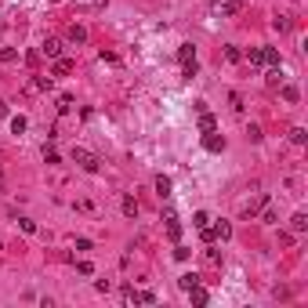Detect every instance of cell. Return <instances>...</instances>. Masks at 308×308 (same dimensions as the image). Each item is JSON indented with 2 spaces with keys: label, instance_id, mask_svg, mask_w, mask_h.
Instances as JSON below:
<instances>
[{
  "label": "cell",
  "instance_id": "obj_1",
  "mask_svg": "<svg viewBox=\"0 0 308 308\" xmlns=\"http://www.w3.org/2000/svg\"><path fill=\"white\" fill-rule=\"evenodd\" d=\"M73 160H77L87 174H98V167H102V163H98V156H95V153H87V149H73Z\"/></svg>",
  "mask_w": 308,
  "mask_h": 308
},
{
  "label": "cell",
  "instance_id": "obj_2",
  "mask_svg": "<svg viewBox=\"0 0 308 308\" xmlns=\"http://www.w3.org/2000/svg\"><path fill=\"white\" fill-rule=\"evenodd\" d=\"M40 54H48V58H62V40H54V36H48V40L40 44Z\"/></svg>",
  "mask_w": 308,
  "mask_h": 308
},
{
  "label": "cell",
  "instance_id": "obj_3",
  "mask_svg": "<svg viewBox=\"0 0 308 308\" xmlns=\"http://www.w3.org/2000/svg\"><path fill=\"white\" fill-rule=\"evenodd\" d=\"M214 11H218V15H236L239 11V0H214Z\"/></svg>",
  "mask_w": 308,
  "mask_h": 308
},
{
  "label": "cell",
  "instance_id": "obj_4",
  "mask_svg": "<svg viewBox=\"0 0 308 308\" xmlns=\"http://www.w3.org/2000/svg\"><path fill=\"white\" fill-rule=\"evenodd\" d=\"M203 149H207V153H221V149H225V138H218V134L210 130V134L203 138Z\"/></svg>",
  "mask_w": 308,
  "mask_h": 308
},
{
  "label": "cell",
  "instance_id": "obj_5",
  "mask_svg": "<svg viewBox=\"0 0 308 308\" xmlns=\"http://www.w3.org/2000/svg\"><path fill=\"white\" fill-rule=\"evenodd\" d=\"M261 65L276 69V65H279V51H276V48H261Z\"/></svg>",
  "mask_w": 308,
  "mask_h": 308
},
{
  "label": "cell",
  "instance_id": "obj_6",
  "mask_svg": "<svg viewBox=\"0 0 308 308\" xmlns=\"http://www.w3.org/2000/svg\"><path fill=\"white\" fill-rule=\"evenodd\" d=\"M65 36H69L73 44H83V40H87V29H83L80 22H73V26H69V33H65Z\"/></svg>",
  "mask_w": 308,
  "mask_h": 308
},
{
  "label": "cell",
  "instance_id": "obj_7",
  "mask_svg": "<svg viewBox=\"0 0 308 308\" xmlns=\"http://www.w3.org/2000/svg\"><path fill=\"white\" fill-rule=\"evenodd\" d=\"M65 73H73V58H54L51 77H65Z\"/></svg>",
  "mask_w": 308,
  "mask_h": 308
},
{
  "label": "cell",
  "instance_id": "obj_8",
  "mask_svg": "<svg viewBox=\"0 0 308 308\" xmlns=\"http://www.w3.org/2000/svg\"><path fill=\"white\" fill-rule=\"evenodd\" d=\"M290 229H294V232H308V214H305V210H297L294 218H290Z\"/></svg>",
  "mask_w": 308,
  "mask_h": 308
},
{
  "label": "cell",
  "instance_id": "obj_9",
  "mask_svg": "<svg viewBox=\"0 0 308 308\" xmlns=\"http://www.w3.org/2000/svg\"><path fill=\"white\" fill-rule=\"evenodd\" d=\"M178 286H181V290H185V294H189V290H192V286H200V276H196V272H185V276L178 279Z\"/></svg>",
  "mask_w": 308,
  "mask_h": 308
},
{
  "label": "cell",
  "instance_id": "obj_10",
  "mask_svg": "<svg viewBox=\"0 0 308 308\" xmlns=\"http://www.w3.org/2000/svg\"><path fill=\"white\" fill-rule=\"evenodd\" d=\"M214 127H218V120H214V116L207 113V109H203V113H200V130H203V134H210Z\"/></svg>",
  "mask_w": 308,
  "mask_h": 308
},
{
  "label": "cell",
  "instance_id": "obj_11",
  "mask_svg": "<svg viewBox=\"0 0 308 308\" xmlns=\"http://www.w3.org/2000/svg\"><path fill=\"white\" fill-rule=\"evenodd\" d=\"M178 62L185 65V62H196V48H192V44H181V48H178Z\"/></svg>",
  "mask_w": 308,
  "mask_h": 308
},
{
  "label": "cell",
  "instance_id": "obj_12",
  "mask_svg": "<svg viewBox=\"0 0 308 308\" xmlns=\"http://www.w3.org/2000/svg\"><path fill=\"white\" fill-rule=\"evenodd\" d=\"M265 203H268V196H257V200H250V203H247V210H243V214H247V218H254V214L265 207Z\"/></svg>",
  "mask_w": 308,
  "mask_h": 308
},
{
  "label": "cell",
  "instance_id": "obj_13",
  "mask_svg": "<svg viewBox=\"0 0 308 308\" xmlns=\"http://www.w3.org/2000/svg\"><path fill=\"white\" fill-rule=\"evenodd\" d=\"M189 297H192V305H207V301H210V294L203 290V286H192V290H189Z\"/></svg>",
  "mask_w": 308,
  "mask_h": 308
},
{
  "label": "cell",
  "instance_id": "obj_14",
  "mask_svg": "<svg viewBox=\"0 0 308 308\" xmlns=\"http://www.w3.org/2000/svg\"><path fill=\"white\" fill-rule=\"evenodd\" d=\"M124 214L127 218H138V200L134 196H124Z\"/></svg>",
  "mask_w": 308,
  "mask_h": 308
},
{
  "label": "cell",
  "instance_id": "obj_15",
  "mask_svg": "<svg viewBox=\"0 0 308 308\" xmlns=\"http://www.w3.org/2000/svg\"><path fill=\"white\" fill-rule=\"evenodd\" d=\"M214 236L218 239H232V225L229 221H218V225H214Z\"/></svg>",
  "mask_w": 308,
  "mask_h": 308
},
{
  "label": "cell",
  "instance_id": "obj_16",
  "mask_svg": "<svg viewBox=\"0 0 308 308\" xmlns=\"http://www.w3.org/2000/svg\"><path fill=\"white\" fill-rule=\"evenodd\" d=\"M156 192H160L163 200L171 196V178H167V174H160V178H156Z\"/></svg>",
  "mask_w": 308,
  "mask_h": 308
},
{
  "label": "cell",
  "instance_id": "obj_17",
  "mask_svg": "<svg viewBox=\"0 0 308 308\" xmlns=\"http://www.w3.org/2000/svg\"><path fill=\"white\" fill-rule=\"evenodd\" d=\"M167 236H171L174 243L181 239V225H178V218H171V221H167Z\"/></svg>",
  "mask_w": 308,
  "mask_h": 308
},
{
  "label": "cell",
  "instance_id": "obj_18",
  "mask_svg": "<svg viewBox=\"0 0 308 308\" xmlns=\"http://www.w3.org/2000/svg\"><path fill=\"white\" fill-rule=\"evenodd\" d=\"M272 29H276V33H286V29H290V18H286V15H276V18H272Z\"/></svg>",
  "mask_w": 308,
  "mask_h": 308
},
{
  "label": "cell",
  "instance_id": "obj_19",
  "mask_svg": "<svg viewBox=\"0 0 308 308\" xmlns=\"http://www.w3.org/2000/svg\"><path fill=\"white\" fill-rule=\"evenodd\" d=\"M283 98H286V102H290V105H294V102L301 98V91H297L294 83H283Z\"/></svg>",
  "mask_w": 308,
  "mask_h": 308
},
{
  "label": "cell",
  "instance_id": "obj_20",
  "mask_svg": "<svg viewBox=\"0 0 308 308\" xmlns=\"http://www.w3.org/2000/svg\"><path fill=\"white\" fill-rule=\"evenodd\" d=\"M290 142H294V145H305V142H308V130H305V127H294V130H290Z\"/></svg>",
  "mask_w": 308,
  "mask_h": 308
},
{
  "label": "cell",
  "instance_id": "obj_21",
  "mask_svg": "<svg viewBox=\"0 0 308 308\" xmlns=\"http://www.w3.org/2000/svg\"><path fill=\"white\" fill-rule=\"evenodd\" d=\"M192 225H196V229L210 225V214H207V210H196V214H192Z\"/></svg>",
  "mask_w": 308,
  "mask_h": 308
},
{
  "label": "cell",
  "instance_id": "obj_22",
  "mask_svg": "<svg viewBox=\"0 0 308 308\" xmlns=\"http://www.w3.org/2000/svg\"><path fill=\"white\" fill-rule=\"evenodd\" d=\"M26 127H29V120H26V116H11V130H15V134H22Z\"/></svg>",
  "mask_w": 308,
  "mask_h": 308
},
{
  "label": "cell",
  "instance_id": "obj_23",
  "mask_svg": "<svg viewBox=\"0 0 308 308\" xmlns=\"http://www.w3.org/2000/svg\"><path fill=\"white\" fill-rule=\"evenodd\" d=\"M200 239H203V243H207V247H210V243H214V239H218V236H214V225H203V229H200Z\"/></svg>",
  "mask_w": 308,
  "mask_h": 308
},
{
  "label": "cell",
  "instance_id": "obj_24",
  "mask_svg": "<svg viewBox=\"0 0 308 308\" xmlns=\"http://www.w3.org/2000/svg\"><path fill=\"white\" fill-rule=\"evenodd\" d=\"M261 221H265V225H276V210L268 207V203H265V207H261Z\"/></svg>",
  "mask_w": 308,
  "mask_h": 308
},
{
  "label": "cell",
  "instance_id": "obj_25",
  "mask_svg": "<svg viewBox=\"0 0 308 308\" xmlns=\"http://www.w3.org/2000/svg\"><path fill=\"white\" fill-rule=\"evenodd\" d=\"M0 62H18V51L15 48H0Z\"/></svg>",
  "mask_w": 308,
  "mask_h": 308
},
{
  "label": "cell",
  "instance_id": "obj_26",
  "mask_svg": "<svg viewBox=\"0 0 308 308\" xmlns=\"http://www.w3.org/2000/svg\"><path fill=\"white\" fill-rule=\"evenodd\" d=\"M124 301H127V305H142V301H138V290H134V286H124Z\"/></svg>",
  "mask_w": 308,
  "mask_h": 308
},
{
  "label": "cell",
  "instance_id": "obj_27",
  "mask_svg": "<svg viewBox=\"0 0 308 308\" xmlns=\"http://www.w3.org/2000/svg\"><path fill=\"white\" fill-rule=\"evenodd\" d=\"M73 109V95H58V113H69Z\"/></svg>",
  "mask_w": 308,
  "mask_h": 308
},
{
  "label": "cell",
  "instance_id": "obj_28",
  "mask_svg": "<svg viewBox=\"0 0 308 308\" xmlns=\"http://www.w3.org/2000/svg\"><path fill=\"white\" fill-rule=\"evenodd\" d=\"M44 163H58V153H54V145H44Z\"/></svg>",
  "mask_w": 308,
  "mask_h": 308
},
{
  "label": "cell",
  "instance_id": "obj_29",
  "mask_svg": "<svg viewBox=\"0 0 308 308\" xmlns=\"http://www.w3.org/2000/svg\"><path fill=\"white\" fill-rule=\"evenodd\" d=\"M18 229H22V232H29V236H33V232H36V221H29V218H18Z\"/></svg>",
  "mask_w": 308,
  "mask_h": 308
},
{
  "label": "cell",
  "instance_id": "obj_30",
  "mask_svg": "<svg viewBox=\"0 0 308 308\" xmlns=\"http://www.w3.org/2000/svg\"><path fill=\"white\" fill-rule=\"evenodd\" d=\"M138 301L142 305H156V294L153 290H138Z\"/></svg>",
  "mask_w": 308,
  "mask_h": 308
},
{
  "label": "cell",
  "instance_id": "obj_31",
  "mask_svg": "<svg viewBox=\"0 0 308 308\" xmlns=\"http://www.w3.org/2000/svg\"><path fill=\"white\" fill-rule=\"evenodd\" d=\"M239 58H243V54H239V48H225V62H232V65H236Z\"/></svg>",
  "mask_w": 308,
  "mask_h": 308
},
{
  "label": "cell",
  "instance_id": "obj_32",
  "mask_svg": "<svg viewBox=\"0 0 308 308\" xmlns=\"http://www.w3.org/2000/svg\"><path fill=\"white\" fill-rule=\"evenodd\" d=\"M77 272L80 276H91V272H95V265H91V261H77Z\"/></svg>",
  "mask_w": 308,
  "mask_h": 308
},
{
  "label": "cell",
  "instance_id": "obj_33",
  "mask_svg": "<svg viewBox=\"0 0 308 308\" xmlns=\"http://www.w3.org/2000/svg\"><path fill=\"white\" fill-rule=\"evenodd\" d=\"M268 83H272V87H279V83H283V73H279V65L268 73Z\"/></svg>",
  "mask_w": 308,
  "mask_h": 308
},
{
  "label": "cell",
  "instance_id": "obj_34",
  "mask_svg": "<svg viewBox=\"0 0 308 308\" xmlns=\"http://www.w3.org/2000/svg\"><path fill=\"white\" fill-rule=\"evenodd\" d=\"M247 138H250V142H261V138H265V134H261V127H257V124H250V130H247Z\"/></svg>",
  "mask_w": 308,
  "mask_h": 308
},
{
  "label": "cell",
  "instance_id": "obj_35",
  "mask_svg": "<svg viewBox=\"0 0 308 308\" xmlns=\"http://www.w3.org/2000/svg\"><path fill=\"white\" fill-rule=\"evenodd\" d=\"M174 257H178V261H189V247L178 243V247H174Z\"/></svg>",
  "mask_w": 308,
  "mask_h": 308
},
{
  "label": "cell",
  "instance_id": "obj_36",
  "mask_svg": "<svg viewBox=\"0 0 308 308\" xmlns=\"http://www.w3.org/2000/svg\"><path fill=\"white\" fill-rule=\"evenodd\" d=\"M247 58H250V65H261V48H250Z\"/></svg>",
  "mask_w": 308,
  "mask_h": 308
},
{
  "label": "cell",
  "instance_id": "obj_37",
  "mask_svg": "<svg viewBox=\"0 0 308 308\" xmlns=\"http://www.w3.org/2000/svg\"><path fill=\"white\" fill-rule=\"evenodd\" d=\"M181 77H196V62H185L181 65Z\"/></svg>",
  "mask_w": 308,
  "mask_h": 308
},
{
  "label": "cell",
  "instance_id": "obj_38",
  "mask_svg": "<svg viewBox=\"0 0 308 308\" xmlns=\"http://www.w3.org/2000/svg\"><path fill=\"white\" fill-rule=\"evenodd\" d=\"M109 286H113L109 279H98V283H95V290H98V294H109Z\"/></svg>",
  "mask_w": 308,
  "mask_h": 308
},
{
  "label": "cell",
  "instance_id": "obj_39",
  "mask_svg": "<svg viewBox=\"0 0 308 308\" xmlns=\"http://www.w3.org/2000/svg\"><path fill=\"white\" fill-rule=\"evenodd\" d=\"M0 116H7V102L4 98H0Z\"/></svg>",
  "mask_w": 308,
  "mask_h": 308
},
{
  "label": "cell",
  "instance_id": "obj_40",
  "mask_svg": "<svg viewBox=\"0 0 308 308\" xmlns=\"http://www.w3.org/2000/svg\"><path fill=\"white\" fill-rule=\"evenodd\" d=\"M51 4H58V0H51Z\"/></svg>",
  "mask_w": 308,
  "mask_h": 308
}]
</instances>
